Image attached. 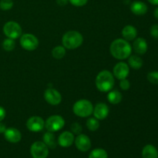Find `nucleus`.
Returning <instances> with one entry per match:
<instances>
[{"label":"nucleus","mask_w":158,"mask_h":158,"mask_svg":"<svg viewBox=\"0 0 158 158\" xmlns=\"http://www.w3.org/2000/svg\"><path fill=\"white\" fill-rule=\"evenodd\" d=\"M82 130H83L82 129V126L80 123H77V122H75V123H73L71 125V132L73 134L78 135V134H81Z\"/></svg>","instance_id":"nucleus-29"},{"label":"nucleus","mask_w":158,"mask_h":158,"mask_svg":"<svg viewBox=\"0 0 158 158\" xmlns=\"http://www.w3.org/2000/svg\"><path fill=\"white\" fill-rule=\"evenodd\" d=\"M4 137L9 143H17L21 140L22 134L21 132L16 128L9 127L5 131Z\"/></svg>","instance_id":"nucleus-15"},{"label":"nucleus","mask_w":158,"mask_h":158,"mask_svg":"<svg viewBox=\"0 0 158 158\" xmlns=\"http://www.w3.org/2000/svg\"><path fill=\"white\" fill-rule=\"evenodd\" d=\"M150 33L151 36L154 39H158V25L154 24L153 25L150 29Z\"/></svg>","instance_id":"nucleus-32"},{"label":"nucleus","mask_w":158,"mask_h":158,"mask_svg":"<svg viewBox=\"0 0 158 158\" xmlns=\"http://www.w3.org/2000/svg\"><path fill=\"white\" fill-rule=\"evenodd\" d=\"M74 143L77 150L81 152H87L89 151L92 146L91 140L87 135L83 134H80L75 137Z\"/></svg>","instance_id":"nucleus-10"},{"label":"nucleus","mask_w":158,"mask_h":158,"mask_svg":"<svg viewBox=\"0 0 158 158\" xmlns=\"http://www.w3.org/2000/svg\"><path fill=\"white\" fill-rule=\"evenodd\" d=\"M83 42V37L80 32L75 30L68 31L62 38L63 46L67 49H76L80 47Z\"/></svg>","instance_id":"nucleus-3"},{"label":"nucleus","mask_w":158,"mask_h":158,"mask_svg":"<svg viewBox=\"0 0 158 158\" xmlns=\"http://www.w3.org/2000/svg\"><path fill=\"white\" fill-rule=\"evenodd\" d=\"M148 80L152 84H158V71H151L147 75Z\"/></svg>","instance_id":"nucleus-28"},{"label":"nucleus","mask_w":158,"mask_h":158,"mask_svg":"<svg viewBox=\"0 0 158 158\" xmlns=\"http://www.w3.org/2000/svg\"><path fill=\"white\" fill-rule=\"evenodd\" d=\"M49 148L43 141H35L31 145L30 154L32 158H47Z\"/></svg>","instance_id":"nucleus-8"},{"label":"nucleus","mask_w":158,"mask_h":158,"mask_svg":"<svg viewBox=\"0 0 158 158\" xmlns=\"http://www.w3.org/2000/svg\"><path fill=\"white\" fill-rule=\"evenodd\" d=\"M89 158H108V154L103 148H96L89 153Z\"/></svg>","instance_id":"nucleus-24"},{"label":"nucleus","mask_w":158,"mask_h":158,"mask_svg":"<svg viewBox=\"0 0 158 158\" xmlns=\"http://www.w3.org/2000/svg\"><path fill=\"white\" fill-rule=\"evenodd\" d=\"M130 73V67L127 63L124 62H119L114 66L113 69V74L114 77L119 80L127 79V77L129 76Z\"/></svg>","instance_id":"nucleus-12"},{"label":"nucleus","mask_w":158,"mask_h":158,"mask_svg":"<svg viewBox=\"0 0 158 158\" xmlns=\"http://www.w3.org/2000/svg\"><path fill=\"white\" fill-rule=\"evenodd\" d=\"M65 125V120L60 115H52L46 119L45 121V127L49 132L55 133L60 131Z\"/></svg>","instance_id":"nucleus-6"},{"label":"nucleus","mask_w":158,"mask_h":158,"mask_svg":"<svg viewBox=\"0 0 158 158\" xmlns=\"http://www.w3.org/2000/svg\"><path fill=\"white\" fill-rule=\"evenodd\" d=\"M75 140L74 134L71 131H64L59 136L57 143L60 147L64 148H69L73 145Z\"/></svg>","instance_id":"nucleus-13"},{"label":"nucleus","mask_w":158,"mask_h":158,"mask_svg":"<svg viewBox=\"0 0 158 158\" xmlns=\"http://www.w3.org/2000/svg\"><path fill=\"white\" fill-rule=\"evenodd\" d=\"M44 99L49 104L57 106L62 102V95L57 89L48 88L44 92Z\"/></svg>","instance_id":"nucleus-11"},{"label":"nucleus","mask_w":158,"mask_h":158,"mask_svg":"<svg viewBox=\"0 0 158 158\" xmlns=\"http://www.w3.org/2000/svg\"><path fill=\"white\" fill-rule=\"evenodd\" d=\"M109 106L106 103H99L96 105L95 107H94L93 114H94V117L97 120H103L107 117V116L109 115Z\"/></svg>","instance_id":"nucleus-14"},{"label":"nucleus","mask_w":158,"mask_h":158,"mask_svg":"<svg viewBox=\"0 0 158 158\" xmlns=\"http://www.w3.org/2000/svg\"><path fill=\"white\" fill-rule=\"evenodd\" d=\"M154 16L156 19H158V6L154 9Z\"/></svg>","instance_id":"nucleus-37"},{"label":"nucleus","mask_w":158,"mask_h":158,"mask_svg":"<svg viewBox=\"0 0 158 158\" xmlns=\"http://www.w3.org/2000/svg\"><path fill=\"white\" fill-rule=\"evenodd\" d=\"M74 114L81 118H86L91 116L94 111V106L89 100L82 99L76 102L73 106Z\"/></svg>","instance_id":"nucleus-4"},{"label":"nucleus","mask_w":158,"mask_h":158,"mask_svg":"<svg viewBox=\"0 0 158 158\" xmlns=\"http://www.w3.org/2000/svg\"><path fill=\"white\" fill-rule=\"evenodd\" d=\"M14 2L12 0H1L0 1V9L3 11L10 10L13 7Z\"/></svg>","instance_id":"nucleus-27"},{"label":"nucleus","mask_w":158,"mask_h":158,"mask_svg":"<svg viewBox=\"0 0 158 158\" xmlns=\"http://www.w3.org/2000/svg\"><path fill=\"white\" fill-rule=\"evenodd\" d=\"M120 89L123 90H127L131 87V83L127 79H123V80H120Z\"/></svg>","instance_id":"nucleus-31"},{"label":"nucleus","mask_w":158,"mask_h":158,"mask_svg":"<svg viewBox=\"0 0 158 158\" xmlns=\"http://www.w3.org/2000/svg\"><path fill=\"white\" fill-rule=\"evenodd\" d=\"M66 55V48L63 46H57L52 50V56L56 60H61Z\"/></svg>","instance_id":"nucleus-23"},{"label":"nucleus","mask_w":158,"mask_h":158,"mask_svg":"<svg viewBox=\"0 0 158 158\" xmlns=\"http://www.w3.org/2000/svg\"><path fill=\"white\" fill-rule=\"evenodd\" d=\"M148 49V45L146 40L142 37H138L134 40L133 43V48L134 52L138 55H144Z\"/></svg>","instance_id":"nucleus-16"},{"label":"nucleus","mask_w":158,"mask_h":158,"mask_svg":"<svg viewBox=\"0 0 158 158\" xmlns=\"http://www.w3.org/2000/svg\"><path fill=\"white\" fill-rule=\"evenodd\" d=\"M22 48L25 50L33 51L39 46V40L35 35L31 33L22 34L19 40Z\"/></svg>","instance_id":"nucleus-7"},{"label":"nucleus","mask_w":158,"mask_h":158,"mask_svg":"<svg viewBox=\"0 0 158 158\" xmlns=\"http://www.w3.org/2000/svg\"><path fill=\"white\" fill-rule=\"evenodd\" d=\"M110 52L117 60H126L132 53V46L124 39H117L111 43Z\"/></svg>","instance_id":"nucleus-1"},{"label":"nucleus","mask_w":158,"mask_h":158,"mask_svg":"<svg viewBox=\"0 0 158 158\" xmlns=\"http://www.w3.org/2000/svg\"><path fill=\"white\" fill-rule=\"evenodd\" d=\"M148 7L142 1H134L131 5V11L136 15H143L148 12Z\"/></svg>","instance_id":"nucleus-17"},{"label":"nucleus","mask_w":158,"mask_h":158,"mask_svg":"<svg viewBox=\"0 0 158 158\" xmlns=\"http://www.w3.org/2000/svg\"><path fill=\"white\" fill-rule=\"evenodd\" d=\"M96 86L102 93H108L114 88L115 80L114 74L109 70H102L96 77Z\"/></svg>","instance_id":"nucleus-2"},{"label":"nucleus","mask_w":158,"mask_h":158,"mask_svg":"<svg viewBox=\"0 0 158 158\" xmlns=\"http://www.w3.org/2000/svg\"><path fill=\"white\" fill-rule=\"evenodd\" d=\"M143 158H158V151L152 144H147L142 150Z\"/></svg>","instance_id":"nucleus-20"},{"label":"nucleus","mask_w":158,"mask_h":158,"mask_svg":"<svg viewBox=\"0 0 158 158\" xmlns=\"http://www.w3.org/2000/svg\"><path fill=\"white\" fill-rule=\"evenodd\" d=\"M43 142L49 148V149H55L58 144L54 134L49 131H47L44 134L43 137Z\"/></svg>","instance_id":"nucleus-19"},{"label":"nucleus","mask_w":158,"mask_h":158,"mask_svg":"<svg viewBox=\"0 0 158 158\" xmlns=\"http://www.w3.org/2000/svg\"><path fill=\"white\" fill-rule=\"evenodd\" d=\"M122 35H123V38L127 41H132L137 38V30L134 26L127 25L122 29Z\"/></svg>","instance_id":"nucleus-18"},{"label":"nucleus","mask_w":158,"mask_h":158,"mask_svg":"<svg viewBox=\"0 0 158 158\" xmlns=\"http://www.w3.org/2000/svg\"><path fill=\"white\" fill-rule=\"evenodd\" d=\"M69 2L76 7H82L86 5L88 0H69Z\"/></svg>","instance_id":"nucleus-30"},{"label":"nucleus","mask_w":158,"mask_h":158,"mask_svg":"<svg viewBox=\"0 0 158 158\" xmlns=\"http://www.w3.org/2000/svg\"><path fill=\"white\" fill-rule=\"evenodd\" d=\"M86 127L89 131H96L100 127V122L95 117H90L86 121Z\"/></svg>","instance_id":"nucleus-25"},{"label":"nucleus","mask_w":158,"mask_h":158,"mask_svg":"<svg viewBox=\"0 0 158 158\" xmlns=\"http://www.w3.org/2000/svg\"><path fill=\"white\" fill-rule=\"evenodd\" d=\"M128 66L134 69H139L143 66V60L137 55H131L128 57Z\"/></svg>","instance_id":"nucleus-22"},{"label":"nucleus","mask_w":158,"mask_h":158,"mask_svg":"<svg viewBox=\"0 0 158 158\" xmlns=\"http://www.w3.org/2000/svg\"><path fill=\"white\" fill-rule=\"evenodd\" d=\"M6 129H7V128H6V124L3 123L2 121L0 122V134H4Z\"/></svg>","instance_id":"nucleus-35"},{"label":"nucleus","mask_w":158,"mask_h":158,"mask_svg":"<svg viewBox=\"0 0 158 158\" xmlns=\"http://www.w3.org/2000/svg\"><path fill=\"white\" fill-rule=\"evenodd\" d=\"M3 32L7 38L15 40L21 36L23 30L21 26L18 23L15 21H9L5 23L3 26Z\"/></svg>","instance_id":"nucleus-5"},{"label":"nucleus","mask_w":158,"mask_h":158,"mask_svg":"<svg viewBox=\"0 0 158 158\" xmlns=\"http://www.w3.org/2000/svg\"><path fill=\"white\" fill-rule=\"evenodd\" d=\"M26 127L31 132H40L45 127V120L39 116H32L26 121Z\"/></svg>","instance_id":"nucleus-9"},{"label":"nucleus","mask_w":158,"mask_h":158,"mask_svg":"<svg viewBox=\"0 0 158 158\" xmlns=\"http://www.w3.org/2000/svg\"><path fill=\"white\" fill-rule=\"evenodd\" d=\"M68 2H69V0H56L57 5L60 6H66V5H67Z\"/></svg>","instance_id":"nucleus-34"},{"label":"nucleus","mask_w":158,"mask_h":158,"mask_svg":"<svg viewBox=\"0 0 158 158\" xmlns=\"http://www.w3.org/2000/svg\"><path fill=\"white\" fill-rule=\"evenodd\" d=\"M148 1L154 6H158V0H148Z\"/></svg>","instance_id":"nucleus-36"},{"label":"nucleus","mask_w":158,"mask_h":158,"mask_svg":"<svg viewBox=\"0 0 158 158\" xmlns=\"http://www.w3.org/2000/svg\"><path fill=\"white\" fill-rule=\"evenodd\" d=\"M6 115V110L2 107V106H0V122L2 121L3 120L5 119Z\"/></svg>","instance_id":"nucleus-33"},{"label":"nucleus","mask_w":158,"mask_h":158,"mask_svg":"<svg viewBox=\"0 0 158 158\" xmlns=\"http://www.w3.org/2000/svg\"><path fill=\"white\" fill-rule=\"evenodd\" d=\"M15 47V40L12 39L7 38L6 40H3L2 42V48L7 52H10L12 51Z\"/></svg>","instance_id":"nucleus-26"},{"label":"nucleus","mask_w":158,"mask_h":158,"mask_svg":"<svg viewBox=\"0 0 158 158\" xmlns=\"http://www.w3.org/2000/svg\"><path fill=\"white\" fill-rule=\"evenodd\" d=\"M122 99H123V96L119 90H117V89L112 90L111 89L110 91L108 92L107 100L111 104H119L122 101Z\"/></svg>","instance_id":"nucleus-21"}]
</instances>
